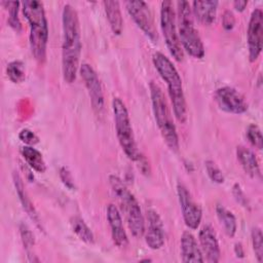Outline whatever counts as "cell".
Returning a JSON list of instances; mask_svg holds the SVG:
<instances>
[{
	"label": "cell",
	"instance_id": "836d02e7",
	"mask_svg": "<svg viewBox=\"0 0 263 263\" xmlns=\"http://www.w3.org/2000/svg\"><path fill=\"white\" fill-rule=\"evenodd\" d=\"M235 16L233 12L229 9H226L222 14V26L226 31H230L235 26Z\"/></svg>",
	"mask_w": 263,
	"mask_h": 263
},
{
	"label": "cell",
	"instance_id": "5b68a950",
	"mask_svg": "<svg viewBox=\"0 0 263 263\" xmlns=\"http://www.w3.org/2000/svg\"><path fill=\"white\" fill-rule=\"evenodd\" d=\"M109 183L124 213L132 234L135 237H141L145 232V218L137 198L118 176L111 175L109 177Z\"/></svg>",
	"mask_w": 263,
	"mask_h": 263
},
{
	"label": "cell",
	"instance_id": "3957f363",
	"mask_svg": "<svg viewBox=\"0 0 263 263\" xmlns=\"http://www.w3.org/2000/svg\"><path fill=\"white\" fill-rule=\"evenodd\" d=\"M152 61L158 74L167 85V92L175 117L179 122L184 123L187 119V105L182 79L176 67L166 55L159 51L153 53Z\"/></svg>",
	"mask_w": 263,
	"mask_h": 263
},
{
	"label": "cell",
	"instance_id": "8992f818",
	"mask_svg": "<svg viewBox=\"0 0 263 263\" xmlns=\"http://www.w3.org/2000/svg\"><path fill=\"white\" fill-rule=\"evenodd\" d=\"M178 35L183 50L195 59L204 55V46L193 22L190 3L185 0L177 2Z\"/></svg>",
	"mask_w": 263,
	"mask_h": 263
},
{
	"label": "cell",
	"instance_id": "f1b7e54d",
	"mask_svg": "<svg viewBox=\"0 0 263 263\" xmlns=\"http://www.w3.org/2000/svg\"><path fill=\"white\" fill-rule=\"evenodd\" d=\"M204 166H205V171L209 178L213 182L217 184L224 183V176L222 174V171L218 167V165L213 160H206L204 162Z\"/></svg>",
	"mask_w": 263,
	"mask_h": 263
},
{
	"label": "cell",
	"instance_id": "ba28073f",
	"mask_svg": "<svg viewBox=\"0 0 263 263\" xmlns=\"http://www.w3.org/2000/svg\"><path fill=\"white\" fill-rule=\"evenodd\" d=\"M160 29L170 53L177 62H182L184 59V50L180 43L177 29L176 12L172 1L165 0L161 2Z\"/></svg>",
	"mask_w": 263,
	"mask_h": 263
},
{
	"label": "cell",
	"instance_id": "83f0119b",
	"mask_svg": "<svg viewBox=\"0 0 263 263\" xmlns=\"http://www.w3.org/2000/svg\"><path fill=\"white\" fill-rule=\"evenodd\" d=\"M246 136H247V139L251 143L252 146H254L258 150L262 149V147H263V138H262L261 129L257 124H255V123L249 124L248 127H247V130H246Z\"/></svg>",
	"mask_w": 263,
	"mask_h": 263
},
{
	"label": "cell",
	"instance_id": "9c48e42d",
	"mask_svg": "<svg viewBox=\"0 0 263 263\" xmlns=\"http://www.w3.org/2000/svg\"><path fill=\"white\" fill-rule=\"evenodd\" d=\"M125 7L130 17L143 33L153 42H157L158 34L155 27L153 14L149 5L145 1H126Z\"/></svg>",
	"mask_w": 263,
	"mask_h": 263
},
{
	"label": "cell",
	"instance_id": "7a4b0ae2",
	"mask_svg": "<svg viewBox=\"0 0 263 263\" xmlns=\"http://www.w3.org/2000/svg\"><path fill=\"white\" fill-rule=\"evenodd\" d=\"M22 4L23 13L30 28L29 39L32 54L39 64H43L46 59L48 41V25L43 3L37 0H25Z\"/></svg>",
	"mask_w": 263,
	"mask_h": 263
},
{
	"label": "cell",
	"instance_id": "e0dca14e",
	"mask_svg": "<svg viewBox=\"0 0 263 263\" xmlns=\"http://www.w3.org/2000/svg\"><path fill=\"white\" fill-rule=\"evenodd\" d=\"M181 257L183 262H204L200 247L194 235L189 231H184L181 236Z\"/></svg>",
	"mask_w": 263,
	"mask_h": 263
},
{
	"label": "cell",
	"instance_id": "4fadbf2b",
	"mask_svg": "<svg viewBox=\"0 0 263 263\" xmlns=\"http://www.w3.org/2000/svg\"><path fill=\"white\" fill-rule=\"evenodd\" d=\"M215 100L221 110L231 114H242L248 110V103L239 91L231 86L219 87Z\"/></svg>",
	"mask_w": 263,
	"mask_h": 263
},
{
	"label": "cell",
	"instance_id": "ac0fdd59",
	"mask_svg": "<svg viewBox=\"0 0 263 263\" xmlns=\"http://www.w3.org/2000/svg\"><path fill=\"white\" fill-rule=\"evenodd\" d=\"M218 1L215 0H204V1H193L192 2V14L196 20L204 25L210 26L214 23L217 14Z\"/></svg>",
	"mask_w": 263,
	"mask_h": 263
},
{
	"label": "cell",
	"instance_id": "7c38bea8",
	"mask_svg": "<svg viewBox=\"0 0 263 263\" xmlns=\"http://www.w3.org/2000/svg\"><path fill=\"white\" fill-rule=\"evenodd\" d=\"M80 76L87 89L92 109L101 113L104 109V92L101 81L95 69L87 63H83L79 68Z\"/></svg>",
	"mask_w": 263,
	"mask_h": 263
},
{
	"label": "cell",
	"instance_id": "603a6c76",
	"mask_svg": "<svg viewBox=\"0 0 263 263\" xmlns=\"http://www.w3.org/2000/svg\"><path fill=\"white\" fill-rule=\"evenodd\" d=\"M216 214L220 224L224 229V232L227 234V236L233 237L237 230V222L233 213L226 209L224 205L217 204Z\"/></svg>",
	"mask_w": 263,
	"mask_h": 263
},
{
	"label": "cell",
	"instance_id": "44dd1931",
	"mask_svg": "<svg viewBox=\"0 0 263 263\" xmlns=\"http://www.w3.org/2000/svg\"><path fill=\"white\" fill-rule=\"evenodd\" d=\"M105 13L112 32L115 35H120L123 28V20L118 1H104Z\"/></svg>",
	"mask_w": 263,
	"mask_h": 263
},
{
	"label": "cell",
	"instance_id": "ffe728a7",
	"mask_svg": "<svg viewBox=\"0 0 263 263\" xmlns=\"http://www.w3.org/2000/svg\"><path fill=\"white\" fill-rule=\"evenodd\" d=\"M12 179H13V184H14V187H15V190H16V194H17L18 199H20V201L23 205V209L26 211L27 215L35 223V225L39 228H42L38 213L36 212L30 197L27 194V191L25 190V186H24V183H23V180H22L21 176L17 173L13 172Z\"/></svg>",
	"mask_w": 263,
	"mask_h": 263
},
{
	"label": "cell",
	"instance_id": "7402d4cb",
	"mask_svg": "<svg viewBox=\"0 0 263 263\" xmlns=\"http://www.w3.org/2000/svg\"><path fill=\"white\" fill-rule=\"evenodd\" d=\"M22 156L24 157L27 164L37 173H44L46 171V163L40 151L33 146L26 145L21 149Z\"/></svg>",
	"mask_w": 263,
	"mask_h": 263
},
{
	"label": "cell",
	"instance_id": "1f68e13d",
	"mask_svg": "<svg viewBox=\"0 0 263 263\" xmlns=\"http://www.w3.org/2000/svg\"><path fill=\"white\" fill-rule=\"evenodd\" d=\"M59 176H60V179L61 181L63 182V184L73 190L75 188V184H74V179L72 177V174L71 172L69 171V168L67 166H61L60 170H59Z\"/></svg>",
	"mask_w": 263,
	"mask_h": 263
},
{
	"label": "cell",
	"instance_id": "8fae6325",
	"mask_svg": "<svg viewBox=\"0 0 263 263\" xmlns=\"http://www.w3.org/2000/svg\"><path fill=\"white\" fill-rule=\"evenodd\" d=\"M247 42L249 60L250 62H255L259 58L263 47V11L261 8H255L251 13L248 25Z\"/></svg>",
	"mask_w": 263,
	"mask_h": 263
},
{
	"label": "cell",
	"instance_id": "6da1fadb",
	"mask_svg": "<svg viewBox=\"0 0 263 263\" xmlns=\"http://www.w3.org/2000/svg\"><path fill=\"white\" fill-rule=\"evenodd\" d=\"M62 27V72L64 80L72 83L76 79L82 46L78 13L71 4H66L63 8Z\"/></svg>",
	"mask_w": 263,
	"mask_h": 263
},
{
	"label": "cell",
	"instance_id": "e575fe53",
	"mask_svg": "<svg viewBox=\"0 0 263 263\" xmlns=\"http://www.w3.org/2000/svg\"><path fill=\"white\" fill-rule=\"evenodd\" d=\"M136 162L138 163V167L142 172V174H144V175H149L150 174V166H149L148 160L145 158L144 155L140 154V156L137 158Z\"/></svg>",
	"mask_w": 263,
	"mask_h": 263
},
{
	"label": "cell",
	"instance_id": "4dcf8cb0",
	"mask_svg": "<svg viewBox=\"0 0 263 263\" xmlns=\"http://www.w3.org/2000/svg\"><path fill=\"white\" fill-rule=\"evenodd\" d=\"M18 138L22 142L29 146H33L39 142V138L37 137V135L29 128H23L18 133Z\"/></svg>",
	"mask_w": 263,
	"mask_h": 263
},
{
	"label": "cell",
	"instance_id": "d6a6232c",
	"mask_svg": "<svg viewBox=\"0 0 263 263\" xmlns=\"http://www.w3.org/2000/svg\"><path fill=\"white\" fill-rule=\"evenodd\" d=\"M232 194L235 198V200L243 208H248L249 206V200L245 194V192L242 191L240 185L238 183H235L232 187Z\"/></svg>",
	"mask_w": 263,
	"mask_h": 263
},
{
	"label": "cell",
	"instance_id": "9a60e30c",
	"mask_svg": "<svg viewBox=\"0 0 263 263\" xmlns=\"http://www.w3.org/2000/svg\"><path fill=\"white\" fill-rule=\"evenodd\" d=\"M198 239L201 253L205 257L204 260L209 263L219 262L221 251L214 228L209 224L203 225L199 230Z\"/></svg>",
	"mask_w": 263,
	"mask_h": 263
},
{
	"label": "cell",
	"instance_id": "d4e9b609",
	"mask_svg": "<svg viewBox=\"0 0 263 263\" xmlns=\"http://www.w3.org/2000/svg\"><path fill=\"white\" fill-rule=\"evenodd\" d=\"M6 74H7L8 79L11 82H13V83L23 82L26 77L24 63L20 60L10 62L6 67Z\"/></svg>",
	"mask_w": 263,
	"mask_h": 263
},
{
	"label": "cell",
	"instance_id": "2e32d148",
	"mask_svg": "<svg viewBox=\"0 0 263 263\" xmlns=\"http://www.w3.org/2000/svg\"><path fill=\"white\" fill-rule=\"evenodd\" d=\"M107 220L110 226L111 236L114 245L120 249L125 248L128 245V237L124 230L119 210L113 203H110L107 206Z\"/></svg>",
	"mask_w": 263,
	"mask_h": 263
},
{
	"label": "cell",
	"instance_id": "277c9868",
	"mask_svg": "<svg viewBox=\"0 0 263 263\" xmlns=\"http://www.w3.org/2000/svg\"><path fill=\"white\" fill-rule=\"evenodd\" d=\"M149 88L152 111L159 132L167 147L173 151H178L179 137L165 96L161 87L154 81L150 82Z\"/></svg>",
	"mask_w": 263,
	"mask_h": 263
},
{
	"label": "cell",
	"instance_id": "484cf974",
	"mask_svg": "<svg viewBox=\"0 0 263 263\" xmlns=\"http://www.w3.org/2000/svg\"><path fill=\"white\" fill-rule=\"evenodd\" d=\"M3 5H5V7L8 10V25L15 31V32H21L22 30V24L18 17V6H20V2L17 1H3L2 2Z\"/></svg>",
	"mask_w": 263,
	"mask_h": 263
},
{
	"label": "cell",
	"instance_id": "cb8c5ba5",
	"mask_svg": "<svg viewBox=\"0 0 263 263\" xmlns=\"http://www.w3.org/2000/svg\"><path fill=\"white\" fill-rule=\"evenodd\" d=\"M70 225L73 230V232L84 242L86 243H93L95 242V236L90 228L87 226V224L84 222L82 218L79 216H74L70 220Z\"/></svg>",
	"mask_w": 263,
	"mask_h": 263
},
{
	"label": "cell",
	"instance_id": "8d00e7d4",
	"mask_svg": "<svg viewBox=\"0 0 263 263\" xmlns=\"http://www.w3.org/2000/svg\"><path fill=\"white\" fill-rule=\"evenodd\" d=\"M234 254L237 258H243L245 257V250L240 242H236L234 245Z\"/></svg>",
	"mask_w": 263,
	"mask_h": 263
},
{
	"label": "cell",
	"instance_id": "d590c367",
	"mask_svg": "<svg viewBox=\"0 0 263 263\" xmlns=\"http://www.w3.org/2000/svg\"><path fill=\"white\" fill-rule=\"evenodd\" d=\"M232 5H233V8L236 10V11H243L245 10V8L247 7V5H248V1H246V0H236V1H234L233 3H232Z\"/></svg>",
	"mask_w": 263,
	"mask_h": 263
},
{
	"label": "cell",
	"instance_id": "30bf717a",
	"mask_svg": "<svg viewBox=\"0 0 263 263\" xmlns=\"http://www.w3.org/2000/svg\"><path fill=\"white\" fill-rule=\"evenodd\" d=\"M177 193L185 225L190 229H197L202 219L201 208L195 202L188 188L181 182L177 184Z\"/></svg>",
	"mask_w": 263,
	"mask_h": 263
},
{
	"label": "cell",
	"instance_id": "5bb4252c",
	"mask_svg": "<svg viewBox=\"0 0 263 263\" xmlns=\"http://www.w3.org/2000/svg\"><path fill=\"white\" fill-rule=\"evenodd\" d=\"M147 228H145V241L151 250H159L164 245V229L160 216L154 209L146 211Z\"/></svg>",
	"mask_w": 263,
	"mask_h": 263
},
{
	"label": "cell",
	"instance_id": "52a82bcc",
	"mask_svg": "<svg viewBox=\"0 0 263 263\" xmlns=\"http://www.w3.org/2000/svg\"><path fill=\"white\" fill-rule=\"evenodd\" d=\"M112 109L118 142L125 155L130 160L136 161L141 153L137 147L130 118L125 104L120 98L114 97L112 100Z\"/></svg>",
	"mask_w": 263,
	"mask_h": 263
},
{
	"label": "cell",
	"instance_id": "d6986e66",
	"mask_svg": "<svg viewBox=\"0 0 263 263\" xmlns=\"http://www.w3.org/2000/svg\"><path fill=\"white\" fill-rule=\"evenodd\" d=\"M236 157L245 173L252 179H260L261 172L258 159L255 153L245 146L236 148Z\"/></svg>",
	"mask_w": 263,
	"mask_h": 263
},
{
	"label": "cell",
	"instance_id": "f546056e",
	"mask_svg": "<svg viewBox=\"0 0 263 263\" xmlns=\"http://www.w3.org/2000/svg\"><path fill=\"white\" fill-rule=\"evenodd\" d=\"M20 234H21V237H22L24 248H25L26 252L30 255V251L33 249L34 243H35L34 235L32 233V231L30 230V228L24 223H22L20 225Z\"/></svg>",
	"mask_w": 263,
	"mask_h": 263
},
{
	"label": "cell",
	"instance_id": "4316f807",
	"mask_svg": "<svg viewBox=\"0 0 263 263\" xmlns=\"http://www.w3.org/2000/svg\"><path fill=\"white\" fill-rule=\"evenodd\" d=\"M252 246L258 262H263V234L259 227H254L251 232Z\"/></svg>",
	"mask_w": 263,
	"mask_h": 263
}]
</instances>
